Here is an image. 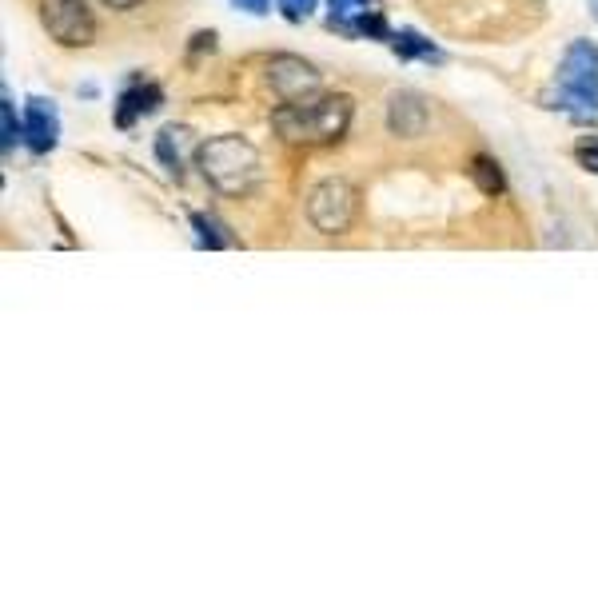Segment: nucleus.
Returning a JSON list of instances; mask_svg holds the SVG:
<instances>
[{
    "label": "nucleus",
    "mask_w": 598,
    "mask_h": 598,
    "mask_svg": "<svg viewBox=\"0 0 598 598\" xmlns=\"http://www.w3.org/2000/svg\"><path fill=\"white\" fill-rule=\"evenodd\" d=\"M351 116H355V100L339 92V96L284 104L272 112V124L288 144H331L347 132Z\"/></svg>",
    "instance_id": "nucleus-1"
},
{
    "label": "nucleus",
    "mask_w": 598,
    "mask_h": 598,
    "mask_svg": "<svg viewBox=\"0 0 598 598\" xmlns=\"http://www.w3.org/2000/svg\"><path fill=\"white\" fill-rule=\"evenodd\" d=\"M196 164H200L204 180L228 196H244L260 180V152L244 136H216V140L200 144Z\"/></svg>",
    "instance_id": "nucleus-2"
},
{
    "label": "nucleus",
    "mask_w": 598,
    "mask_h": 598,
    "mask_svg": "<svg viewBox=\"0 0 598 598\" xmlns=\"http://www.w3.org/2000/svg\"><path fill=\"white\" fill-rule=\"evenodd\" d=\"M559 100L563 108L598 112V48H591L587 40L567 48V60L559 68Z\"/></svg>",
    "instance_id": "nucleus-3"
},
{
    "label": "nucleus",
    "mask_w": 598,
    "mask_h": 598,
    "mask_svg": "<svg viewBox=\"0 0 598 598\" xmlns=\"http://www.w3.org/2000/svg\"><path fill=\"white\" fill-rule=\"evenodd\" d=\"M355 208H359V192L347 180H323L307 196V220L323 236H343L355 220Z\"/></svg>",
    "instance_id": "nucleus-4"
},
{
    "label": "nucleus",
    "mask_w": 598,
    "mask_h": 598,
    "mask_svg": "<svg viewBox=\"0 0 598 598\" xmlns=\"http://www.w3.org/2000/svg\"><path fill=\"white\" fill-rule=\"evenodd\" d=\"M40 20L64 48H84L96 36V20L84 0H40Z\"/></svg>",
    "instance_id": "nucleus-5"
},
{
    "label": "nucleus",
    "mask_w": 598,
    "mask_h": 598,
    "mask_svg": "<svg viewBox=\"0 0 598 598\" xmlns=\"http://www.w3.org/2000/svg\"><path fill=\"white\" fill-rule=\"evenodd\" d=\"M268 84L276 88V96L284 104H296V100H307L319 92V72L299 56H272L268 60Z\"/></svg>",
    "instance_id": "nucleus-6"
},
{
    "label": "nucleus",
    "mask_w": 598,
    "mask_h": 598,
    "mask_svg": "<svg viewBox=\"0 0 598 598\" xmlns=\"http://www.w3.org/2000/svg\"><path fill=\"white\" fill-rule=\"evenodd\" d=\"M327 16L335 28L355 32V36H387L383 12L375 8V0H327Z\"/></svg>",
    "instance_id": "nucleus-7"
},
{
    "label": "nucleus",
    "mask_w": 598,
    "mask_h": 598,
    "mask_svg": "<svg viewBox=\"0 0 598 598\" xmlns=\"http://www.w3.org/2000/svg\"><path fill=\"white\" fill-rule=\"evenodd\" d=\"M387 128L395 136H407V140L423 136V128H427V104L415 92H395L391 104H387Z\"/></svg>",
    "instance_id": "nucleus-8"
},
{
    "label": "nucleus",
    "mask_w": 598,
    "mask_h": 598,
    "mask_svg": "<svg viewBox=\"0 0 598 598\" xmlns=\"http://www.w3.org/2000/svg\"><path fill=\"white\" fill-rule=\"evenodd\" d=\"M56 132H60V124H56V108H52V100H28L24 144H28L36 156H44V152L56 148Z\"/></svg>",
    "instance_id": "nucleus-9"
},
{
    "label": "nucleus",
    "mask_w": 598,
    "mask_h": 598,
    "mask_svg": "<svg viewBox=\"0 0 598 598\" xmlns=\"http://www.w3.org/2000/svg\"><path fill=\"white\" fill-rule=\"evenodd\" d=\"M160 100H164V92H160L156 84H132V88L116 100V124H120V128H132L140 116H152V112L160 108Z\"/></svg>",
    "instance_id": "nucleus-10"
},
{
    "label": "nucleus",
    "mask_w": 598,
    "mask_h": 598,
    "mask_svg": "<svg viewBox=\"0 0 598 598\" xmlns=\"http://www.w3.org/2000/svg\"><path fill=\"white\" fill-rule=\"evenodd\" d=\"M184 144H188V128H164L156 136V160L168 168V176H184Z\"/></svg>",
    "instance_id": "nucleus-11"
},
{
    "label": "nucleus",
    "mask_w": 598,
    "mask_h": 598,
    "mask_svg": "<svg viewBox=\"0 0 598 598\" xmlns=\"http://www.w3.org/2000/svg\"><path fill=\"white\" fill-rule=\"evenodd\" d=\"M391 48H395L399 56H423V60H439L435 44H431V40H423L419 32H399V36H391Z\"/></svg>",
    "instance_id": "nucleus-12"
},
{
    "label": "nucleus",
    "mask_w": 598,
    "mask_h": 598,
    "mask_svg": "<svg viewBox=\"0 0 598 598\" xmlns=\"http://www.w3.org/2000/svg\"><path fill=\"white\" fill-rule=\"evenodd\" d=\"M471 176H475V184H479L487 196L503 192V176H499V164H495V160L479 156V160H475V168H471Z\"/></svg>",
    "instance_id": "nucleus-13"
},
{
    "label": "nucleus",
    "mask_w": 598,
    "mask_h": 598,
    "mask_svg": "<svg viewBox=\"0 0 598 598\" xmlns=\"http://www.w3.org/2000/svg\"><path fill=\"white\" fill-rule=\"evenodd\" d=\"M192 228H196V236H200V244L204 248H224L228 240H224V232H220V224L212 220V216H204V212H192Z\"/></svg>",
    "instance_id": "nucleus-14"
},
{
    "label": "nucleus",
    "mask_w": 598,
    "mask_h": 598,
    "mask_svg": "<svg viewBox=\"0 0 598 598\" xmlns=\"http://www.w3.org/2000/svg\"><path fill=\"white\" fill-rule=\"evenodd\" d=\"M0 124H4V152H12V144H16V112H12L8 96H4V108H0Z\"/></svg>",
    "instance_id": "nucleus-15"
},
{
    "label": "nucleus",
    "mask_w": 598,
    "mask_h": 598,
    "mask_svg": "<svg viewBox=\"0 0 598 598\" xmlns=\"http://www.w3.org/2000/svg\"><path fill=\"white\" fill-rule=\"evenodd\" d=\"M280 8H284L288 20H303V16H311L315 0H280Z\"/></svg>",
    "instance_id": "nucleus-16"
},
{
    "label": "nucleus",
    "mask_w": 598,
    "mask_h": 598,
    "mask_svg": "<svg viewBox=\"0 0 598 598\" xmlns=\"http://www.w3.org/2000/svg\"><path fill=\"white\" fill-rule=\"evenodd\" d=\"M575 160H579L583 168L598 172V144H579V148H575Z\"/></svg>",
    "instance_id": "nucleus-17"
},
{
    "label": "nucleus",
    "mask_w": 598,
    "mask_h": 598,
    "mask_svg": "<svg viewBox=\"0 0 598 598\" xmlns=\"http://www.w3.org/2000/svg\"><path fill=\"white\" fill-rule=\"evenodd\" d=\"M232 4H240V8H248L252 16H264V12H268V0H232Z\"/></svg>",
    "instance_id": "nucleus-18"
},
{
    "label": "nucleus",
    "mask_w": 598,
    "mask_h": 598,
    "mask_svg": "<svg viewBox=\"0 0 598 598\" xmlns=\"http://www.w3.org/2000/svg\"><path fill=\"white\" fill-rule=\"evenodd\" d=\"M104 4H108V8H136L140 0H104Z\"/></svg>",
    "instance_id": "nucleus-19"
},
{
    "label": "nucleus",
    "mask_w": 598,
    "mask_h": 598,
    "mask_svg": "<svg viewBox=\"0 0 598 598\" xmlns=\"http://www.w3.org/2000/svg\"><path fill=\"white\" fill-rule=\"evenodd\" d=\"M595 12H598V0H595Z\"/></svg>",
    "instance_id": "nucleus-20"
}]
</instances>
